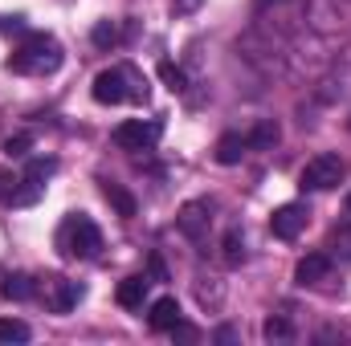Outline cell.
I'll use <instances>...</instances> for the list:
<instances>
[{
  "label": "cell",
  "instance_id": "13",
  "mask_svg": "<svg viewBox=\"0 0 351 346\" xmlns=\"http://www.w3.org/2000/svg\"><path fill=\"white\" fill-rule=\"evenodd\" d=\"M278 139H282V131H278V122H274V118H262L254 131H245L250 151H269V147H278Z\"/></svg>",
  "mask_w": 351,
  "mask_h": 346
},
{
  "label": "cell",
  "instance_id": "17",
  "mask_svg": "<svg viewBox=\"0 0 351 346\" xmlns=\"http://www.w3.org/2000/svg\"><path fill=\"white\" fill-rule=\"evenodd\" d=\"M29 147H33V135H29V131H21V135H8V139L0 143V151H4L8 159H21V155H29Z\"/></svg>",
  "mask_w": 351,
  "mask_h": 346
},
{
  "label": "cell",
  "instance_id": "15",
  "mask_svg": "<svg viewBox=\"0 0 351 346\" xmlns=\"http://www.w3.org/2000/svg\"><path fill=\"white\" fill-rule=\"evenodd\" d=\"M37 293V285H33V277H25V273H12V277H4V285H0V297H8V302H29Z\"/></svg>",
  "mask_w": 351,
  "mask_h": 346
},
{
  "label": "cell",
  "instance_id": "21",
  "mask_svg": "<svg viewBox=\"0 0 351 346\" xmlns=\"http://www.w3.org/2000/svg\"><path fill=\"white\" fill-rule=\"evenodd\" d=\"M90 41H94L98 49H110V45H119V29H114L110 21H98L94 33H90Z\"/></svg>",
  "mask_w": 351,
  "mask_h": 346
},
{
  "label": "cell",
  "instance_id": "27",
  "mask_svg": "<svg viewBox=\"0 0 351 346\" xmlns=\"http://www.w3.org/2000/svg\"><path fill=\"white\" fill-rule=\"evenodd\" d=\"M188 4H196V0H188Z\"/></svg>",
  "mask_w": 351,
  "mask_h": 346
},
{
  "label": "cell",
  "instance_id": "3",
  "mask_svg": "<svg viewBox=\"0 0 351 346\" xmlns=\"http://www.w3.org/2000/svg\"><path fill=\"white\" fill-rule=\"evenodd\" d=\"M58 249H62V257H98V249H102V232H98V224L82 216V212H74V216H66L62 220V228H58Z\"/></svg>",
  "mask_w": 351,
  "mask_h": 346
},
{
  "label": "cell",
  "instance_id": "26",
  "mask_svg": "<svg viewBox=\"0 0 351 346\" xmlns=\"http://www.w3.org/2000/svg\"><path fill=\"white\" fill-rule=\"evenodd\" d=\"M343 208H348V212H351V191H348V200H343Z\"/></svg>",
  "mask_w": 351,
  "mask_h": 346
},
{
  "label": "cell",
  "instance_id": "22",
  "mask_svg": "<svg viewBox=\"0 0 351 346\" xmlns=\"http://www.w3.org/2000/svg\"><path fill=\"white\" fill-rule=\"evenodd\" d=\"M58 172V163L53 159H29V168H25V179H33V183H41L45 187V179Z\"/></svg>",
  "mask_w": 351,
  "mask_h": 346
},
{
  "label": "cell",
  "instance_id": "8",
  "mask_svg": "<svg viewBox=\"0 0 351 346\" xmlns=\"http://www.w3.org/2000/svg\"><path fill=\"white\" fill-rule=\"evenodd\" d=\"M213 208H208V200H188L184 208H180V216H176V228L188 237V241H200L204 232H208V216Z\"/></svg>",
  "mask_w": 351,
  "mask_h": 346
},
{
  "label": "cell",
  "instance_id": "14",
  "mask_svg": "<svg viewBox=\"0 0 351 346\" xmlns=\"http://www.w3.org/2000/svg\"><path fill=\"white\" fill-rule=\"evenodd\" d=\"M102 196H106V204H110V208H114L119 216H127V220H131V216L139 212V204H135V196H131L127 187H119V183H110V179L102 183Z\"/></svg>",
  "mask_w": 351,
  "mask_h": 346
},
{
  "label": "cell",
  "instance_id": "5",
  "mask_svg": "<svg viewBox=\"0 0 351 346\" xmlns=\"http://www.w3.org/2000/svg\"><path fill=\"white\" fill-rule=\"evenodd\" d=\"M160 135H164V122H143V118H127V122H119L114 127V147L119 151H152L156 143H160Z\"/></svg>",
  "mask_w": 351,
  "mask_h": 346
},
{
  "label": "cell",
  "instance_id": "1",
  "mask_svg": "<svg viewBox=\"0 0 351 346\" xmlns=\"http://www.w3.org/2000/svg\"><path fill=\"white\" fill-rule=\"evenodd\" d=\"M94 102H102V106H123V102H135V106H143L147 102V78L135 70V66H110V70H102L98 78H94Z\"/></svg>",
  "mask_w": 351,
  "mask_h": 346
},
{
  "label": "cell",
  "instance_id": "4",
  "mask_svg": "<svg viewBox=\"0 0 351 346\" xmlns=\"http://www.w3.org/2000/svg\"><path fill=\"white\" fill-rule=\"evenodd\" d=\"M339 179H343V159L335 155V151H323V155H315L302 175H298V187L302 191H331V187H339Z\"/></svg>",
  "mask_w": 351,
  "mask_h": 346
},
{
  "label": "cell",
  "instance_id": "2",
  "mask_svg": "<svg viewBox=\"0 0 351 346\" xmlns=\"http://www.w3.org/2000/svg\"><path fill=\"white\" fill-rule=\"evenodd\" d=\"M58 66H62V45L49 33H29L8 53V70L12 74H53Z\"/></svg>",
  "mask_w": 351,
  "mask_h": 346
},
{
  "label": "cell",
  "instance_id": "6",
  "mask_svg": "<svg viewBox=\"0 0 351 346\" xmlns=\"http://www.w3.org/2000/svg\"><path fill=\"white\" fill-rule=\"evenodd\" d=\"M306 224H311V208H306V204H298V200H290V204L274 208V216H269V232H274L278 241H294Z\"/></svg>",
  "mask_w": 351,
  "mask_h": 346
},
{
  "label": "cell",
  "instance_id": "16",
  "mask_svg": "<svg viewBox=\"0 0 351 346\" xmlns=\"http://www.w3.org/2000/svg\"><path fill=\"white\" fill-rule=\"evenodd\" d=\"M221 249H225V253H221L225 265H241V261H245V241H241V232H237V228H229V232H225Z\"/></svg>",
  "mask_w": 351,
  "mask_h": 346
},
{
  "label": "cell",
  "instance_id": "11",
  "mask_svg": "<svg viewBox=\"0 0 351 346\" xmlns=\"http://www.w3.org/2000/svg\"><path fill=\"white\" fill-rule=\"evenodd\" d=\"M147 285H152V281L139 277V273H135V277H123L119 289H114V302H119L123 310H143V302H147Z\"/></svg>",
  "mask_w": 351,
  "mask_h": 346
},
{
  "label": "cell",
  "instance_id": "9",
  "mask_svg": "<svg viewBox=\"0 0 351 346\" xmlns=\"http://www.w3.org/2000/svg\"><path fill=\"white\" fill-rule=\"evenodd\" d=\"M213 155H217V163H221V168H237V163L250 155V143H245V135H241V131H229V135H221V139H217Z\"/></svg>",
  "mask_w": 351,
  "mask_h": 346
},
{
  "label": "cell",
  "instance_id": "18",
  "mask_svg": "<svg viewBox=\"0 0 351 346\" xmlns=\"http://www.w3.org/2000/svg\"><path fill=\"white\" fill-rule=\"evenodd\" d=\"M160 78H164V86L172 90V94H184L188 90V78H184V70L176 62H160Z\"/></svg>",
  "mask_w": 351,
  "mask_h": 346
},
{
  "label": "cell",
  "instance_id": "20",
  "mask_svg": "<svg viewBox=\"0 0 351 346\" xmlns=\"http://www.w3.org/2000/svg\"><path fill=\"white\" fill-rule=\"evenodd\" d=\"M29 338V326L21 318H0V343H25Z\"/></svg>",
  "mask_w": 351,
  "mask_h": 346
},
{
  "label": "cell",
  "instance_id": "19",
  "mask_svg": "<svg viewBox=\"0 0 351 346\" xmlns=\"http://www.w3.org/2000/svg\"><path fill=\"white\" fill-rule=\"evenodd\" d=\"M262 334L269 338V343H290V338H294V326H290L286 318H265Z\"/></svg>",
  "mask_w": 351,
  "mask_h": 346
},
{
  "label": "cell",
  "instance_id": "12",
  "mask_svg": "<svg viewBox=\"0 0 351 346\" xmlns=\"http://www.w3.org/2000/svg\"><path fill=\"white\" fill-rule=\"evenodd\" d=\"M147 322H152V330H176L180 326V302L176 297H156Z\"/></svg>",
  "mask_w": 351,
  "mask_h": 346
},
{
  "label": "cell",
  "instance_id": "25",
  "mask_svg": "<svg viewBox=\"0 0 351 346\" xmlns=\"http://www.w3.org/2000/svg\"><path fill=\"white\" fill-rule=\"evenodd\" d=\"M152 277H156V281H164V277H168V273H164V261H160V257H152Z\"/></svg>",
  "mask_w": 351,
  "mask_h": 346
},
{
  "label": "cell",
  "instance_id": "23",
  "mask_svg": "<svg viewBox=\"0 0 351 346\" xmlns=\"http://www.w3.org/2000/svg\"><path fill=\"white\" fill-rule=\"evenodd\" d=\"M331 245L339 249V257H348V261H351V224H343V228H335Z\"/></svg>",
  "mask_w": 351,
  "mask_h": 346
},
{
  "label": "cell",
  "instance_id": "24",
  "mask_svg": "<svg viewBox=\"0 0 351 346\" xmlns=\"http://www.w3.org/2000/svg\"><path fill=\"white\" fill-rule=\"evenodd\" d=\"M16 183H21L16 175H12V172H4V168H0V200H12V191H16Z\"/></svg>",
  "mask_w": 351,
  "mask_h": 346
},
{
  "label": "cell",
  "instance_id": "7",
  "mask_svg": "<svg viewBox=\"0 0 351 346\" xmlns=\"http://www.w3.org/2000/svg\"><path fill=\"white\" fill-rule=\"evenodd\" d=\"M41 297L53 314H70L78 302H82V285L78 281H66V277H45L41 285Z\"/></svg>",
  "mask_w": 351,
  "mask_h": 346
},
{
  "label": "cell",
  "instance_id": "10",
  "mask_svg": "<svg viewBox=\"0 0 351 346\" xmlns=\"http://www.w3.org/2000/svg\"><path fill=\"white\" fill-rule=\"evenodd\" d=\"M327 273H331V257L327 253H306L294 265V281L298 285H319V281H327Z\"/></svg>",
  "mask_w": 351,
  "mask_h": 346
}]
</instances>
